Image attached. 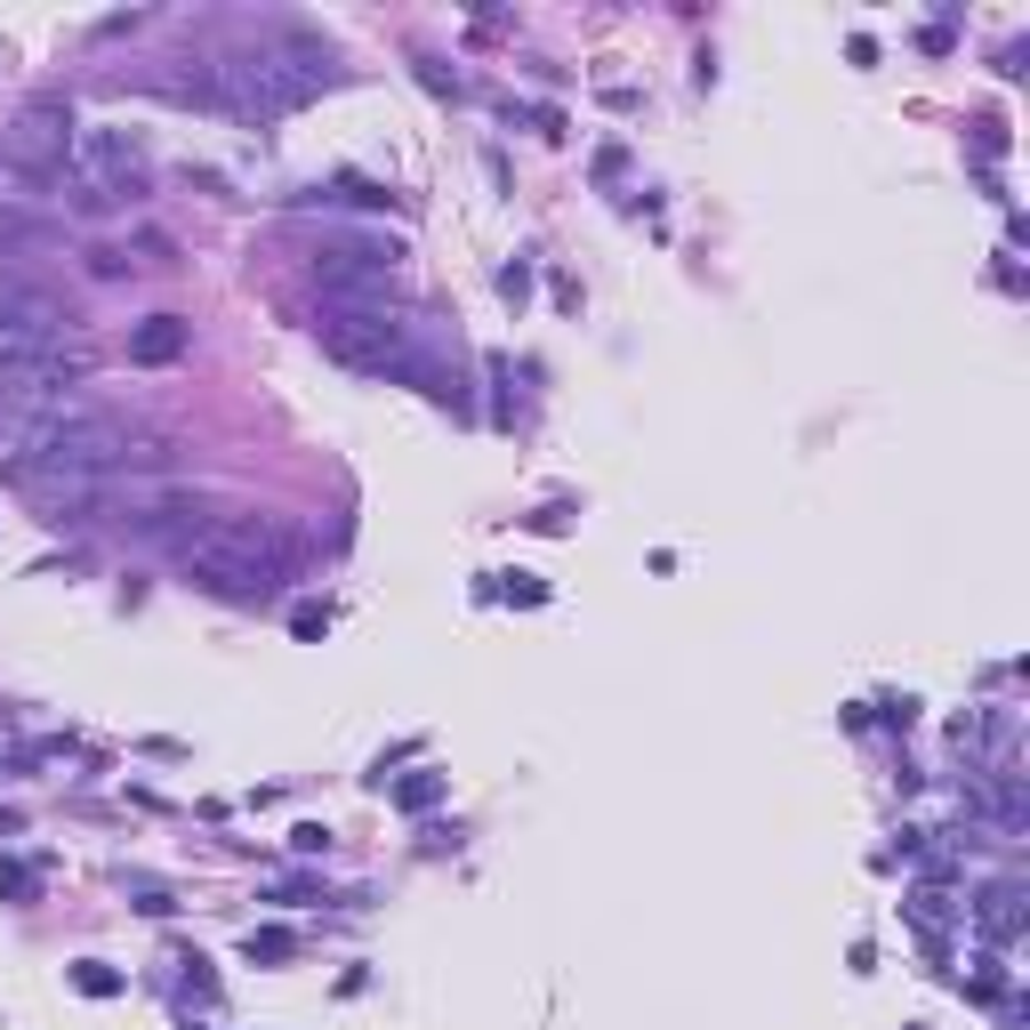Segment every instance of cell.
<instances>
[{"label":"cell","instance_id":"obj_1","mask_svg":"<svg viewBox=\"0 0 1030 1030\" xmlns=\"http://www.w3.org/2000/svg\"><path fill=\"white\" fill-rule=\"evenodd\" d=\"M298 572V532L282 515H218L186 539V580L226 604H266Z\"/></svg>","mask_w":1030,"mask_h":1030},{"label":"cell","instance_id":"obj_2","mask_svg":"<svg viewBox=\"0 0 1030 1030\" xmlns=\"http://www.w3.org/2000/svg\"><path fill=\"white\" fill-rule=\"evenodd\" d=\"M194 97V106H218L234 121H282L298 106H315L322 97V73H306L291 48H234V57H210L201 73L177 81Z\"/></svg>","mask_w":1030,"mask_h":1030},{"label":"cell","instance_id":"obj_3","mask_svg":"<svg viewBox=\"0 0 1030 1030\" xmlns=\"http://www.w3.org/2000/svg\"><path fill=\"white\" fill-rule=\"evenodd\" d=\"M315 339L330 363L363 371V379H419V347H410V315L395 291H354V298H322Z\"/></svg>","mask_w":1030,"mask_h":1030},{"label":"cell","instance_id":"obj_4","mask_svg":"<svg viewBox=\"0 0 1030 1030\" xmlns=\"http://www.w3.org/2000/svg\"><path fill=\"white\" fill-rule=\"evenodd\" d=\"M73 145H81V129L57 97H33L9 129H0V177H17V186H57Z\"/></svg>","mask_w":1030,"mask_h":1030},{"label":"cell","instance_id":"obj_5","mask_svg":"<svg viewBox=\"0 0 1030 1030\" xmlns=\"http://www.w3.org/2000/svg\"><path fill=\"white\" fill-rule=\"evenodd\" d=\"M403 274V242L395 234H330V250L315 258L322 298H354V291H395Z\"/></svg>","mask_w":1030,"mask_h":1030},{"label":"cell","instance_id":"obj_6","mask_svg":"<svg viewBox=\"0 0 1030 1030\" xmlns=\"http://www.w3.org/2000/svg\"><path fill=\"white\" fill-rule=\"evenodd\" d=\"M73 169H81V186H97L106 201H138L145 194V145L129 138V129H81V145H73Z\"/></svg>","mask_w":1030,"mask_h":1030},{"label":"cell","instance_id":"obj_7","mask_svg":"<svg viewBox=\"0 0 1030 1030\" xmlns=\"http://www.w3.org/2000/svg\"><path fill=\"white\" fill-rule=\"evenodd\" d=\"M65 298L41 291V282L24 274H0V330H17V339H65Z\"/></svg>","mask_w":1030,"mask_h":1030},{"label":"cell","instance_id":"obj_8","mask_svg":"<svg viewBox=\"0 0 1030 1030\" xmlns=\"http://www.w3.org/2000/svg\"><path fill=\"white\" fill-rule=\"evenodd\" d=\"M121 524L129 539H177V532H201L210 515H201V492H162V500H138V507H121Z\"/></svg>","mask_w":1030,"mask_h":1030},{"label":"cell","instance_id":"obj_9","mask_svg":"<svg viewBox=\"0 0 1030 1030\" xmlns=\"http://www.w3.org/2000/svg\"><path fill=\"white\" fill-rule=\"evenodd\" d=\"M186 347H194V322H186V315H145L138 330H129V363H145V371L177 363Z\"/></svg>","mask_w":1030,"mask_h":1030},{"label":"cell","instance_id":"obj_10","mask_svg":"<svg viewBox=\"0 0 1030 1030\" xmlns=\"http://www.w3.org/2000/svg\"><path fill=\"white\" fill-rule=\"evenodd\" d=\"M435 797H443V781H435V773H410V781H395V806H403V813L435 806Z\"/></svg>","mask_w":1030,"mask_h":1030},{"label":"cell","instance_id":"obj_11","mask_svg":"<svg viewBox=\"0 0 1030 1030\" xmlns=\"http://www.w3.org/2000/svg\"><path fill=\"white\" fill-rule=\"evenodd\" d=\"M242 950H250V958H266V966H274V958H291V934H274V925H266V934H250Z\"/></svg>","mask_w":1030,"mask_h":1030},{"label":"cell","instance_id":"obj_12","mask_svg":"<svg viewBox=\"0 0 1030 1030\" xmlns=\"http://www.w3.org/2000/svg\"><path fill=\"white\" fill-rule=\"evenodd\" d=\"M73 983H81L89 998H113V990H121V974H106V966H73Z\"/></svg>","mask_w":1030,"mask_h":1030},{"label":"cell","instance_id":"obj_13","mask_svg":"<svg viewBox=\"0 0 1030 1030\" xmlns=\"http://www.w3.org/2000/svg\"><path fill=\"white\" fill-rule=\"evenodd\" d=\"M291 628H298V636H322V628H330V612H322V604H298V612H291Z\"/></svg>","mask_w":1030,"mask_h":1030}]
</instances>
